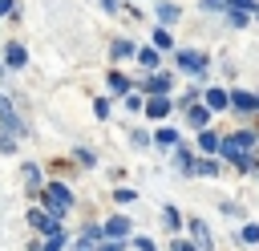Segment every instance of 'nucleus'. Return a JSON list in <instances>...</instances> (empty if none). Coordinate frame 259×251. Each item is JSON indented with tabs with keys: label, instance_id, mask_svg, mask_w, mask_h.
<instances>
[{
	"label": "nucleus",
	"instance_id": "nucleus-1",
	"mask_svg": "<svg viewBox=\"0 0 259 251\" xmlns=\"http://www.w3.org/2000/svg\"><path fill=\"white\" fill-rule=\"evenodd\" d=\"M45 206H49V219L65 215V211L73 206V194H69V186H65V182H49V186H45Z\"/></svg>",
	"mask_w": 259,
	"mask_h": 251
},
{
	"label": "nucleus",
	"instance_id": "nucleus-2",
	"mask_svg": "<svg viewBox=\"0 0 259 251\" xmlns=\"http://www.w3.org/2000/svg\"><path fill=\"white\" fill-rule=\"evenodd\" d=\"M0 126L8 130V138H12V142L24 134V126H20V117L12 113V105H8V97H4V93H0Z\"/></svg>",
	"mask_w": 259,
	"mask_h": 251
},
{
	"label": "nucleus",
	"instance_id": "nucleus-3",
	"mask_svg": "<svg viewBox=\"0 0 259 251\" xmlns=\"http://www.w3.org/2000/svg\"><path fill=\"white\" fill-rule=\"evenodd\" d=\"M28 227H32V231H45V235H57V231H61L57 219H49L45 211H28Z\"/></svg>",
	"mask_w": 259,
	"mask_h": 251
},
{
	"label": "nucleus",
	"instance_id": "nucleus-4",
	"mask_svg": "<svg viewBox=\"0 0 259 251\" xmlns=\"http://www.w3.org/2000/svg\"><path fill=\"white\" fill-rule=\"evenodd\" d=\"M202 65H206V57H202V53H190V49H182V53H178V69H186V73H202Z\"/></svg>",
	"mask_w": 259,
	"mask_h": 251
},
{
	"label": "nucleus",
	"instance_id": "nucleus-5",
	"mask_svg": "<svg viewBox=\"0 0 259 251\" xmlns=\"http://www.w3.org/2000/svg\"><path fill=\"white\" fill-rule=\"evenodd\" d=\"M101 235H109V239H125V235H130V219H121V215H117V219H109Z\"/></svg>",
	"mask_w": 259,
	"mask_h": 251
},
{
	"label": "nucleus",
	"instance_id": "nucleus-6",
	"mask_svg": "<svg viewBox=\"0 0 259 251\" xmlns=\"http://www.w3.org/2000/svg\"><path fill=\"white\" fill-rule=\"evenodd\" d=\"M146 113H150V117H166V113H170V101H166V97H150V101H146Z\"/></svg>",
	"mask_w": 259,
	"mask_h": 251
},
{
	"label": "nucleus",
	"instance_id": "nucleus-7",
	"mask_svg": "<svg viewBox=\"0 0 259 251\" xmlns=\"http://www.w3.org/2000/svg\"><path fill=\"white\" fill-rule=\"evenodd\" d=\"M4 61H8V65H12V69H20V65H24V61H28V53H24V49H20V45H8V53H4Z\"/></svg>",
	"mask_w": 259,
	"mask_h": 251
},
{
	"label": "nucleus",
	"instance_id": "nucleus-8",
	"mask_svg": "<svg viewBox=\"0 0 259 251\" xmlns=\"http://www.w3.org/2000/svg\"><path fill=\"white\" fill-rule=\"evenodd\" d=\"M231 101H235V109H255V93H231Z\"/></svg>",
	"mask_w": 259,
	"mask_h": 251
},
{
	"label": "nucleus",
	"instance_id": "nucleus-9",
	"mask_svg": "<svg viewBox=\"0 0 259 251\" xmlns=\"http://www.w3.org/2000/svg\"><path fill=\"white\" fill-rule=\"evenodd\" d=\"M109 89H113V93H130V81H125L121 73H109Z\"/></svg>",
	"mask_w": 259,
	"mask_h": 251
},
{
	"label": "nucleus",
	"instance_id": "nucleus-10",
	"mask_svg": "<svg viewBox=\"0 0 259 251\" xmlns=\"http://www.w3.org/2000/svg\"><path fill=\"white\" fill-rule=\"evenodd\" d=\"M150 89H154V93H166V89H170V77H166V73H154V77H150Z\"/></svg>",
	"mask_w": 259,
	"mask_h": 251
},
{
	"label": "nucleus",
	"instance_id": "nucleus-11",
	"mask_svg": "<svg viewBox=\"0 0 259 251\" xmlns=\"http://www.w3.org/2000/svg\"><path fill=\"white\" fill-rule=\"evenodd\" d=\"M206 105H210V109H223V105H227V93H223V89H210V93H206Z\"/></svg>",
	"mask_w": 259,
	"mask_h": 251
},
{
	"label": "nucleus",
	"instance_id": "nucleus-12",
	"mask_svg": "<svg viewBox=\"0 0 259 251\" xmlns=\"http://www.w3.org/2000/svg\"><path fill=\"white\" fill-rule=\"evenodd\" d=\"M186 117H190V126H206V109H202V105H190Z\"/></svg>",
	"mask_w": 259,
	"mask_h": 251
},
{
	"label": "nucleus",
	"instance_id": "nucleus-13",
	"mask_svg": "<svg viewBox=\"0 0 259 251\" xmlns=\"http://www.w3.org/2000/svg\"><path fill=\"white\" fill-rule=\"evenodd\" d=\"M158 20H166V24L178 20V8H174V4H158Z\"/></svg>",
	"mask_w": 259,
	"mask_h": 251
},
{
	"label": "nucleus",
	"instance_id": "nucleus-14",
	"mask_svg": "<svg viewBox=\"0 0 259 251\" xmlns=\"http://www.w3.org/2000/svg\"><path fill=\"white\" fill-rule=\"evenodd\" d=\"M24 182H28V186H32V190H36V186H40V170H36V166H32V162H28V166H24Z\"/></svg>",
	"mask_w": 259,
	"mask_h": 251
},
{
	"label": "nucleus",
	"instance_id": "nucleus-15",
	"mask_svg": "<svg viewBox=\"0 0 259 251\" xmlns=\"http://www.w3.org/2000/svg\"><path fill=\"white\" fill-rule=\"evenodd\" d=\"M190 231H194V239H198L202 247H210V231H206L202 223H190Z\"/></svg>",
	"mask_w": 259,
	"mask_h": 251
},
{
	"label": "nucleus",
	"instance_id": "nucleus-16",
	"mask_svg": "<svg viewBox=\"0 0 259 251\" xmlns=\"http://www.w3.org/2000/svg\"><path fill=\"white\" fill-rule=\"evenodd\" d=\"M138 61H142L146 69H154V65H158V53H154V49H142V53H138Z\"/></svg>",
	"mask_w": 259,
	"mask_h": 251
},
{
	"label": "nucleus",
	"instance_id": "nucleus-17",
	"mask_svg": "<svg viewBox=\"0 0 259 251\" xmlns=\"http://www.w3.org/2000/svg\"><path fill=\"white\" fill-rule=\"evenodd\" d=\"M61 247H65V235H61V231H57V235H49V243H45V247H40V251H61Z\"/></svg>",
	"mask_w": 259,
	"mask_h": 251
},
{
	"label": "nucleus",
	"instance_id": "nucleus-18",
	"mask_svg": "<svg viewBox=\"0 0 259 251\" xmlns=\"http://www.w3.org/2000/svg\"><path fill=\"white\" fill-rule=\"evenodd\" d=\"M154 45H158V49H170V32L158 28V32H154Z\"/></svg>",
	"mask_w": 259,
	"mask_h": 251
},
{
	"label": "nucleus",
	"instance_id": "nucleus-19",
	"mask_svg": "<svg viewBox=\"0 0 259 251\" xmlns=\"http://www.w3.org/2000/svg\"><path fill=\"white\" fill-rule=\"evenodd\" d=\"M158 142H162V146H174L178 134H174V130H158Z\"/></svg>",
	"mask_w": 259,
	"mask_h": 251
},
{
	"label": "nucleus",
	"instance_id": "nucleus-20",
	"mask_svg": "<svg viewBox=\"0 0 259 251\" xmlns=\"http://www.w3.org/2000/svg\"><path fill=\"white\" fill-rule=\"evenodd\" d=\"M198 146H202V150H219V138H214V134H202Z\"/></svg>",
	"mask_w": 259,
	"mask_h": 251
},
{
	"label": "nucleus",
	"instance_id": "nucleus-21",
	"mask_svg": "<svg viewBox=\"0 0 259 251\" xmlns=\"http://www.w3.org/2000/svg\"><path fill=\"white\" fill-rule=\"evenodd\" d=\"M190 170H194V174H214L219 162H198V166H190Z\"/></svg>",
	"mask_w": 259,
	"mask_h": 251
},
{
	"label": "nucleus",
	"instance_id": "nucleus-22",
	"mask_svg": "<svg viewBox=\"0 0 259 251\" xmlns=\"http://www.w3.org/2000/svg\"><path fill=\"white\" fill-rule=\"evenodd\" d=\"M125 53H134V45H130V40H117V45H113V57H125Z\"/></svg>",
	"mask_w": 259,
	"mask_h": 251
},
{
	"label": "nucleus",
	"instance_id": "nucleus-23",
	"mask_svg": "<svg viewBox=\"0 0 259 251\" xmlns=\"http://www.w3.org/2000/svg\"><path fill=\"white\" fill-rule=\"evenodd\" d=\"M239 239H247V243H255V239H259V227H243V231H239Z\"/></svg>",
	"mask_w": 259,
	"mask_h": 251
},
{
	"label": "nucleus",
	"instance_id": "nucleus-24",
	"mask_svg": "<svg viewBox=\"0 0 259 251\" xmlns=\"http://www.w3.org/2000/svg\"><path fill=\"white\" fill-rule=\"evenodd\" d=\"M162 219H166L170 227H178V211H174V206H166V211H162Z\"/></svg>",
	"mask_w": 259,
	"mask_h": 251
},
{
	"label": "nucleus",
	"instance_id": "nucleus-25",
	"mask_svg": "<svg viewBox=\"0 0 259 251\" xmlns=\"http://www.w3.org/2000/svg\"><path fill=\"white\" fill-rule=\"evenodd\" d=\"M12 12V0H0V16H8Z\"/></svg>",
	"mask_w": 259,
	"mask_h": 251
},
{
	"label": "nucleus",
	"instance_id": "nucleus-26",
	"mask_svg": "<svg viewBox=\"0 0 259 251\" xmlns=\"http://www.w3.org/2000/svg\"><path fill=\"white\" fill-rule=\"evenodd\" d=\"M138 251H154V243L150 239H138Z\"/></svg>",
	"mask_w": 259,
	"mask_h": 251
},
{
	"label": "nucleus",
	"instance_id": "nucleus-27",
	"mask_svg": "<svg viewBox=\"0 0 259 251\" xmlns=\"http://www.w3.org/2000/svg\"><path fill=\"white\" fill-rule=\"evenodd\" d=\"M227 0H202V8H223Z\"/></svg>",
	"mask_w": 259,
	"mask_h": 251
},
{
	"label": "nucleus",
	"instance_id": "nucleus-28",
	"mask_svg": "<svg viewBox=\"0 0 259 251\" xmlns=\"http://www.w3.org/2000/svg\"><path fill=\"white\" fill-rule=\"evenodd\" d=\"M174 251H194L190 243H182V239H174Z\"/></svg>",
	"mask_w": 259,
	"mask_h": 251
}]
</instances>
